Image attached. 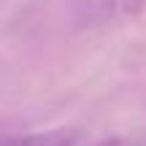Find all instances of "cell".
I'll use <instances>...</instances> for the list:
<instances>
[{
    "label": "cell",
    "mask_w": 146,
    "mask_h": 146,
    "mask_svg": "<svg viewBox=\"0 0 146 146\" xmlns=\"http://www.w3.org/2000/svg\"><path fill=\"white\" fill-rule=\"evenodd\" d=\"M146 11V0H70V22L78 30H108Z\"/></svg>",
    "instance_id": "cell-1"
},
{
    "label": "cell",
    "mask_w": 146,
    "mask_h": 146,
    "mask_svg": "<svg viewBox=\"0 0 146 146\" xmlns=\"http://www.w3.org/2000/svg\"><path fill=\"white\" fill-rule=\"evenodd\" d=\"M0 146H119V138L95 135L84 127H49L35 133L0 135Z\"/></svg>",
    "instance_id": "cell-2"
},
{
    "label": "cell",
    "mask_w": 146,
    "mask_h": 146,
    "mask_svg": "<svg viewBox=\"0 0 146 146\" xmlns=\"http://www.w3.org/2000/svg\"><path fill=\"white\" fill-rule=\"evenodd\" d=\"M41 8V0H0V41L22 30Z\"/></svg>",
    "instance_id": "cell-3"
}]
</instances>
